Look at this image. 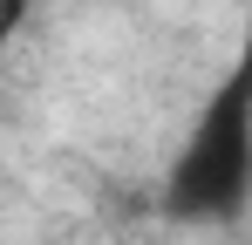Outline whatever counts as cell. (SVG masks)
I'll return each instance as SVG.
<instances>
[{
	"mask_svg": "<svg viewBox=\"0 0 252 245\" xmlns=\"http://www.w3.org/2000/svg\"><path fill=\"white\" fill-rule=\"evenodd\" d=\"M252 191V68L225 89V109H211L191 136V150L170 177V204L177 211H232Z\"/></svg>",
	"mask_w": 252,
	"mask_h": 245,
	"instance_id": "obj_1",
	"label": "cell"
}]
</instances>
